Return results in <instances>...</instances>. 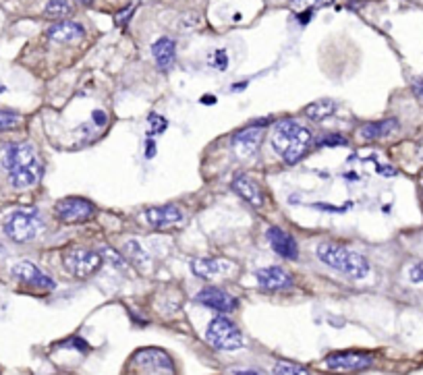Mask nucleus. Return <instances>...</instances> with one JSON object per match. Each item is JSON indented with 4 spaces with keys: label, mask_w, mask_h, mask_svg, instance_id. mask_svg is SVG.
<instances>
[{
    "label": "nucleus",
    "mask_w": 423,
    "mask_h": 375,
    "mask_svg": "<svg viewBox=\"0 0 423 375\" xmlns=\"http://www.w3.org/2000/svg\"><path fill=\"white\" fill-rule=\"evenodd\" d=\"M141 222H145L151 228H170L183 222V212L168 203V206H158V208H147L141 212Z\"/></svg>",
    "instance_id": "11"
},
{
    "label": "nucleus",
    "mask_w": 423,
    "mask_h": 375,
    "mask_svg": "<svg viewBox=\"0 0 423 375\" xmlns=\"http://www.w3.org/2000/svg\"><path fill=\"white\" fill-rule=\"evenodd\" d=\"M2 164L6 168L8 181L15 189H29L42 176V164H40L38 151L31 143L6 145Z\"/></svg>",
    "instance_id": "1"
},
{
    "label": "nucleus",
    "mask_w": 423,
    "mask_h": 375,
    "mask_svg": "<svg viewBox=\"0 0 423 375\" xmlns=\"http://www.w3.org/2000/svg\"><path fill=\"white\" fill-rule=\"evenodd\" d=\"M125 255H127V257H131V259H133V261H138V263L145 261V253H143V249L140 247V243H135V241L125 243Z\"/></svg>",
    "instance_id": "27"
},
{
    "label": "nucleus",
    "mask_w": 423,
    "mask_h": 375,
    "mask_svg": "<svg viewBox=\"0 0 423 375\" xmlns=\"http://www.w3.org/2000/svg\"><path fill=\"white\" fill-rule=\"evenodd\" d=\"M374 363V357L372 355H365V353H332L324 359V365L330 369V372H361V369H367L370 365Z\"/></svg>",
    "instance_id": "9"
},
{
    "label": "nucleus",
    "mask_w": 423,
    "mask_h": 375,
    "mask_svg": "<svg viewBox=\"0 0 423 375\" xmlns=\"http://www.w3.org/2000/svg\"><path fill=\"white\" fill-rule=\"evenodd\" d=\"M214 58H216V62H214V67H218L220 71L226 67V52L224 50H218L216 54H214Z\"/></svg>",
    "instance_id": "30"
},
{
    "label": "nucleus",
    "mask_w": 423,
    "mask_h": 375,
    "mask_svg": "<svg viewBox=\"0 0 423 375\" xmlns=\"http://www.w3.org/2000/svg\"><path fill=\"white\" fill-rule=\"evenodd\" d=\"M237 375H258L256 372H237Z\"/></svg>",
    "instance_id": "35"
},
{
    "label": "nucleus",
    "mask_w": 423,
    "mask_h": 375,
    "mask_svg": "<svg viewBox=\"0 0 423 375\" xmlns=\"http://www.w3.org/2000/svg\"><path fill=\"white\" fill-rule=\"evenodd\" d=\"M195 301L199 305L210 307V309L220 311V313H231V311H235L239 307V301L233 294H229V292H224L220 288H214V286H208L201 292H197Z\"/></svg>",
    "instance_id": "12"
},
{
    "label": "nucleus",
    "mask_w": 423,
    "mask_h": 375,
    "mask_svg": "<svg viewBox=\"0 0 423 375\" xmlns=\"http://www.w3.org/2000/svg\"><path fill=\"white\" fill-rule=\"evenodd\" d=\"M46 35H48V40L58 42V44H75V42L83 40L85 29H83V25L65 19V21L54 23V25L46 31Z\"/></svg>",
    "instance_id": "17"
},
{
    "label": "nucleus",
    "mask_w": 423,
    "mask_h": 375,
    "mask_svg": "<svg viewBox=\"0 0 423 375\" xmlns=\"http://www.w3.org/2000/svg\"><path fill=\"white\" fill-rule=\"evenodd\" d=\"M54 212L60 222L77 224V222H88L96 214V206L83 197H65L54 206Z\"/></svg>",
    "instance_id": "7"
},
{
    "label": "nucleus",
    "mask_w": 423,
    "mask_h": 375,
    "mask_svg": "<svg viewBox=\"0 0 423 375\" xmlns=\"http://www.w3.org/2000/svg\"><path fill=\"white\" fill-rule=\"evenodd\" d=\"M399 131V121L397 119H384L378 123H367L359 128V137L365 141H376V139H386L392 133Z\"/></svg>",
    "instance_id": "20"
},
{
    "label": "nucleus",
    "mask_w": 423,
    "mask_h": 375,
    "mask_svg": "<svg viewBox=\"0 0 423 375\" xmlns=\"http://www.w3.org/2000/svg\"><path fill=\"white\" fill-rule=\"evenodd\" d=\"M13 276L19 282L27 284L31 288H40V290H54L56 288V282L48 274H44L38 265H33L31 261H19V263H15L13 265Z\"/></svg>",
    "instance_id": "10"
},
{
    "label": "nucleus",
    "mask_w": 423,
    "mask_h": 375,
    "mask_svg": "<svg viewBox=\"0 0 423 375\" xmlns=\"http://www.w3.org/2000/svg\"><path fill=\"white\" fill-rule=\"evenodd\" d=\"M290 2H292V6H297V8H305V10L313 12V8L326 6V4H330L332 0H290Z\"/></svg>",
    "instance_id": "28"
},
{
    "label": "nucleus",
    "mask_w": 423,
    "mask_h": 375,
    "mask_svg": "<svg viewBox=\"0 0 423 375\" xmlns=\"http://www.w3.org/2000/svg\"><path fill=\"white\" fill-rule=\"evenodd\" d=\"M315 145H328V147H336V145H347V139L338 133H330V135H324L322 139L315 141Z\"/></svg>",
    "instance_id": "26"
},
{
    "label": "nucleus",
    "mask_w": 423,
    "mask_h": 375,
    "mask_svg": "<svg viewBox=\"0 0 423 375\" xmlns=\"http://www.w3.org/2000/svg\"><path fill=\"white\" fill-rule=\"evenodd\" d=\"M42 231V220L33 210H17L4 220V235L15 243H29Z\"/></svg>",
    "instance_id": "4"
},
{
    "label": "nucleus",
    "mask_w": 423,
    "mask_h": 375,
    "mask_svg": "<svg viewBox=\"0 0 423 375\" xmlns=\"http://www.w3.org/2000/svg\"><path fill=\"white\" fill-rule=\"evenodd\" d=\"M147 126H149V135H162L168 126V121L162 117V115H156L151 112L149 115V121H147Z\"/></svg>",
    "instance_id": "25"
},
{
    "label": "nucleus",
    "mask_w": 423,
    "mask_h": 375,
    "mask_svg": "<svg viewBox=\"0 0 423 375\" xmlns=\"http://www.w3.org/2000/svg\"><path fill=\"white\" fill-rule=\"evenodd\" d=\"M334 112H336V104H334L332 100H320V102H313V104H309V106L303 110V115H305L307 119L315 121V123H322L324 119L332 117Z\"/></svg>",
    "instance_id": "21"
},
{
    "label": "nucleus",
    "mask_w": 423,
    "mask_h": 375,
    "mask_svg": "<svg viewBox=\"0 0 423 375\" xmlns=\"http://www.w3.org/2000/svg\"><path fill=\"white\" fill-rule=\"evenodd\" d=\"M106 121H108V117H106L104 110H96V112H94V123H98V125H106Z\"/></svg>",
    "instance_id": "33"
},
{
    "label": "nucleus",
    "mask_w": 423,
    "mask_h": 375,
    "mask_svg": "<svg viewBox=\"0 0 423 375\" xmlns=\"http://www.w3.org/2000/svg\"><path fill=\"white\" fill-rule=\"evenodd\" d=\"M21 115L13 112V110H0V133H6V131H13L21 125Z\"/></svg>",
    "instance_id": "23"
},
{
    "label": "nucleus",
    "mask_w": 423,
    "mask_h": 375,
    "mask_svg": "<svg viewBox=\"0 0 423 375\" xmlns=\"http://www.w3.org/2000/svg\"><path fill=\"white\" fill-rule=\"evenodd\" d=\"M264 137V125H249L233 135V147L241 158H249L260 149Z\"/></svg>",
    "instance_id": "13"
},
{
    "label": "nucleus",
    "mask_w": 423,
    "mask_h": 375,
    "mask_svg": "<svg viewBox=\"0 0 423 375\" xmlns=\"http://www.w3.org/2000/svg\"><path fill=\"white\" fill-rule=\"evenodd\" d=\"M258 284L264 290H288L292 288V276L279 265H268L256 272Z\"/></svg>",
    "instance_id": "15"
},
{
    "label": "nucleus",
    "mask_w": 423,
    "mask_h": 375,
    "mask_svg": "<svg viewBox=\"0 0 423 375\" xmlns=\"http://www.w3.org/2000/svg\"><path fill=\"white\" fill-rule=\"evenodd\" d=\"M233 189H235V193H237L241 199H245L251 208L260 210V208L266 206L264 189L260 187V183H258L256 178H251V176H247V174H239V176L233 181Z\"/></svg>",
    "instance_id": "14"
},
{
    "label": "nucleus",
    "mask_w": 423,
    "mask_h": 375,
    "mask_svg": "<svg viewBox=\"0 0 423 375\" xmlns=\"http://www.w3.org/2000/svg\"><path fill=\"white\" fill-rule=\"evenodd\" d=\"M145 156H147V158H154V156H156V143H154L151 139H147V143H145Z\"/></svg>",
    "instance_id": "34"
},
{
    "label": "nucleus",
    "mask_w": 423,
    "mask_h": 375,
    "mask_svg": "<svg viewBox=\"0 0 423 375\" xmlns=\"http://www.w3.org/2000/svg\"><path fill=\"white\" fill-rule=\"evenodd\" d=\"M135 375H174V367L170 357L164 351H140L133 357Z\"/></svg>",
    "instance_id": "8"
},
{
    "label": "nucleus",
    "mask_w": 423,
    "mask_h": 375,
    "mask_svg": "<svg viewBox=\"0 0 423 375\" xmlns=\"http://www.w3.org/2000/svg\"><path fill=\"white\" fill-rule=\"evenodd\" d=\"M73 15V2L71 0H50L44 8V17L54 21H65Z\"/></svg>",
    "instance_id": "22"
},
{
    "label": "nucleus",
    "mask_w": 423,
    "mask_h": 375,
    "mask_svg": "<svg viewBox=\"0 0 423 375\" xmlns=\"http://www.w3.org/2000/svg\"><path fill=\"white\" fill-rule=\"evenodd\" d=\"M133 8H135V6H131V8H125V10H123L121 15H117V23H119V25H125V23H127V19H131V15H133Z\"/></svg>",
    "instance_id": "31"
},
{
    "label": "nucleus",
    "mask_w": 423,
    "mask_h": 375,
    "mask_svg": "<svg viewBox=\"0 0 423 375\" xmlns=\"http://www.w3.org/2000/svg\"><path fill=\"white\" fill-rule=\"evenodd\" d=\"M409 278H411V282H415V284L423 282V261L415 263V265L409 269Z\"/></svg>",
    "instance_id": "29"
},
{
    "label": "nucleus",
    "mask_w": 423,
    "mask_h": 375,
    "mask_svg": "<svg viewBox=\"0 0 423 375\" xmlns=\"http://www.w3.org/2000/svg\"><path fill=\"white\" fill-rule=\"evenodd\" d=\"M274 375H309L305 367L297 365V363H290V361H279L274 365Z\"/></svg>",
    "instance_id": "24"
},
{
    "label": "nucleus",
    "mask_w": 423,
    "mask_h": 375,
    "mask_svg": "<svg viewBox=\"0 0 423 375\" xmlns=\"http://www.w3.org/2000/svg\"><path fill=\"white\" fill-rule=\"evenodd\" d=\"M313 145H315V139L311 131L295 121H281L272 131V147L281 156L284 164L292 166L301 162Z\"/></svg>",
    "instance_id": "2"
},
{
    "label": "nucleus",
    "mask_w": 423,
    "mask_h": 375,
    "mask_svg": "<svg viewBox=\"0 0 423 375\" xmlns=\"http://www.w3.org/2000/svg\"><path fill=\"white\" fill-rule=\"evenodd\" d=\"M266 237H268L270 247L281 257H284V259H297L299 257V245H297L295 237L288 235L286 231H282L279 226H272V228H268Z\"/></svg>",
    "instance_id": "16"
},
{
    "label": "nucleus",
    "mask_w": 423,
    "mask_h": 375,
    "mask_svg": "<svg viewBox=\"0 0 423 375\" xmlns=\"http://www.w3.org/2000/svg\"><path fill=\"white\" fill-rule=\"evenodd\" d=\"M233 267L231 261H224V259H208V257H197L191 261V272L199 278H216V276H222L226 274L229 269Z\"/></svg>",
    "instance_id": "18"
},
{
    "label": "nucleus",
    "mask_w": 423,
    "mask_h": 375,
    "mask_svg": "<svg viewBox=\"0 0 423 375\" xmlns=\"http://www.w3.org/2000/svg\"><path fill=\"white\" fill-rule=\"evenodd\" d=\"M63 265L75 278H90L102 267V255L90 249H71L63 255Z\"/></svg>",
    "instance_id": "6"
},
{
    "label": "nucleus",
    "mask_w": 423,
    "mask_h": 375,
    "mask_svg": "<svg viewBox=\"0 0 423 375\" xmlns=\"http://www.w3.org/2000/svg\"><path fill=\"white\" fill-rule=\"evenodd\" d=\"M151 56L160 71H170L176 58V46L170 38H160L151 44Z\"/></svg>",
    "instance_id": "19"
},
{
    "label": "nucleus",
    "mask_w": 423,
    "mask_h": 375,
    "mask_svg": "<svg viewBox=\"0 0 423 375\" xmlns=\"http://www.w3.org/2000/svg\"><path fill=\"white\" fill-rule=\"evenodd\" d=\"M315 255L322 263L338 269L340 274H345L351 280H363L370 274V263L361 253L345 249L336 243H328V241L320 243L315 249Z\"/></svg>",
    "instance_id": "3"
},
{
    "label": "nucleus",
    "mask_w": 423,
    "mask_h": 375,
    "mask_svg": "<svg viewBox=\"0 0 423 375\" xmlns=\"http://www.w3.org/2000/svg\"><path fill=\"white\" fill-rule=\"evenodd\" d=\"M206 340L218 351H237L245 344L241 330L229 317H216L206 330Z\"/></svg>",
    "instance_id": "5"
},
{
    "label": "nucleus",
    "mask_w": 423,
    "mask_h": 375,
    "mask_svg": "<svg viewBox=\"0 0 423 375\" xmlns=\"http://www.w3.org/2000/svg\"><path fill=\"white\" fill-rule=\"evenodd\" d=\"M75 2H79V4H92L94 0H75Z\"/></svg>",
    "instance_id": "36"
},
{
    "label": "nucleus",
    "mask_w": 423,
    "mask_h": 375,
    "mask_svg": "<svg viewBox=\"0 0 423 375\" xmlns=\"http://www.w3.org/2000/svg\"><path fill=\"white\" fill-rule=\"evenodd\" d=\"M413 94L417 96V100L423 102V79H415L413 81Z\"/></svg>",
    "instance_id": "32"
}]
</instances>
